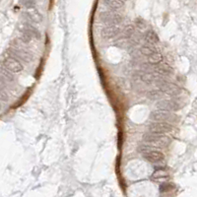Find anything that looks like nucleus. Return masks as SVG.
<instances>
[{"mask_svg":"<svg viewBox=\"0 0 197 197\" xmlns=\"http://www.w3.org/2000/svg\"><path fill=\"white\" fill-rule=\"evenodd\" d=\"M139 151L143 154L144 158L147 161L151 163H160L162 162L165 158V155L161 151L156 149V147H153L150 145H142L139 147Z\"/></svg>","mask_w":197,"mask_h":197,"instance_id":"f257e3e1","label":"nucleus"},{"mask_svg":"<svg viewBox=\"0 0 197 197\" xmlns=\"http://www.w3.org/2000/svg\"><path fill=\"white\" fill-rule=\"evenodd\" d=\"M144 141L147 144L153 147L159 146V147H166L171 143V139L165 134H155V133H147L144 135Z\"/></svg>","mask_w":197,"mask_h":197,"instance_id":"f03ea898","label":"nucleus"},{"mask_svg":"<svg viewBox=\"0 0 197 197\" xmlns=\"http://www.w3.org/2000/svg\"><path fill=\"white\" fill-rule=\"evenodd\" d=\"M151 119L156 120V122H165V123H172L178 120V116L171 113V111L166 110H155L151 113Z\"/></svg>","mask_w":197,"mask_h":197,"instance_id":"7ed1b4c3","label":"nucleus"},{"mask_svg":"<svg viewBox=\"0 0 197 197\" xmlns=\"http://www.w3.org/2000/svg\"><path fill=\"white\" fill-rule=\"evenodd\" d=\"M149 131L155 134H165L172 131V126L165 122H153L148 126Z\"/></svg>","mask_w":197,"mask_h":197,"instance_id":"20e7f679","label":"nucleus"},{"mask_svg":"<svg viewBox=\"0 0 197 197\" xmlns=\"http://www.w3.org/2000/svg\"><path fill=\"white\" fill-rule=\"evenodd\" d=\"M3 64H4L5 68L7 69L8 71H10V72L20 73L23 70L22 64L20 63L17 59L13 58V57H7V58H5Z\"/></svg>","mask_w":197,"mask_h":197,"instance_id":"39448f33","label":"nucleus"},{"mask_svg":"<svg viewBox=\"0 0 197 197\" xmlns=\"http://www.w3.org/2000/svg\"><path fill=\"white\" fill-rule=\"evenodd\" d=\"M157 107L160 108L161 110H166V111H172L175 110H178V106L176 104L175 101H168V100H164V101H161L157 103Z\"/></svg>","mask_w":197,"mask_h":197,"instance_id":"423d86ee","label":"nucleus"},{"mask_svg":"<svg viewBox=\"0 0 197 197\" xmlns=\"http://www.w3.org/2000/svg\"><path fill=\"white\" fill-rule=\"evenodd\" d=\"M101 19L103 20L104 22L106 23H110V24H119L121 22V16L119 14H116V13H113V12H106L103 13L101 15Z\"/></svg>","mask_w":197,"mask_h":197,"instance_id":"0eeeda50","label":"nucleus"},{"mask_svg":"<svg viewBox=\"0 0 197 197\" xmlns=\"http://www.w3.org/2000/svg\"><path fill=\"white\" fill-rule=\"evenodd\" d=\"M140 78L143 82L147 83V84H151L153 82H155V81L161 79V76L156 75L155 73H152V72H145V73L141 74Z\"/></svg>","mask_w":197,"mask_h":197,"instance_id":"6e6552de","label":"nucleus"},{"mask_svg":"<svg viewBox=\"0 0 197 197\" xmlns=\"http://www.w3.org/2000/svg\"><path fill=\"white\" fill-rule=\"evenodd\" d=\"M118 33V29L116 27L114 26H110V27H107L104 28L103 31H101V36L106 39H110V38H113L114 37L116 34Z\"/></svg>","mask_w":197,"mask_h":197,"instance_id":"1a4fd4ad","label":"nucleus"},{"mask_svg":"<svg viewBox=\"0 0 197 197\" xmlns=\"http://www.w3.org/2000/svg\"><path fill=\"white\" fill-rule=\"evenodd\" d=\"M145 40L146 42L151 43V45H154V43H158V36L156 35V33H154L153 31H149V32L145 35Z\"/></svg>","mask_w":197,"mask_h":197,"instance_id":"9d476101","label":"nucleus"},{"mask_svg":"<svg viewBox=\"0 0 197 197\" xmlns=\"http://www.w3.org/2000/svg\"><path fill=\"white\" fill-rule=\"evenodd\" d=\"M163 60V56L160 52H155L154 54H152L151 56L148 57V63L150 64H158Z\"/></svg>","mask_w":197,"mask_h":197,"instance_id":"9b49d317","label":"nucleus"},{"mask_svg":"<svg viewBox=\"0 0 197 197\" xmlns=\"http://www.w3.org/2000/svg\"><path fill=\"white\" fill-rule=\"evenodd\" d=\"M165 96V93L161 90H153L148 93V97L152 99V100H158V99H162Z\"/></svg>","mask_w":197,"mask_h":197,"instance_id":"f8f14e48","label":"nucleus"},{"mask_svg":"<svg viewBox=\"0 0 197 197\" xmlns=\"http://www.w3.org/2000/svg\"><path fill=\"white\" fill-rule=\"evenodd\" d=\"M141 52L144 54V55H146L147 57L151 56L152 54H154L155 52H157V50H156L154 47L151 46H143L141 47Z\"/></svg>","mask_w":197,"mask_h":197,"instance_id":"ddd939ff","label":"nucleus"},{"mask_svg":"<svg viewBox=\"0 0 197 197\" xmlns=\"http://www.w3.org/2000/svg\"><path fill=\"white\" fill-rule=\"evenodd\" d=\"M104 3L108 7L110 6V8L113 9H118L123 6V1H119V0H110V1H106Z\"/></svg>","mask_w":197,"mask_h":197,"instance_id":"4468645a","label":"nucleus"},{"mask_svg":"<svg viewBox=\"0 0 197 197\" xmlns=\"http://www.w3.org/2000/svg\"><path fill=\"white\" fill-rule=\"evenodd\" d=\"M165 178H168V174L165 171H162V169H158V171H156L154 174H153V178L161 179Z\"/></svg>","mask_w":197,"mask_h":197,"instance_id":"2eb2a0df","label":"nucleus"},{"mask_svg":"<svg viewBox=\"0 0 197 197\" xmlns=\"http://www.w3.org/2000/svg\"><path fill=\"white\" fill-rule=\"evenodd\" d=\"M29 17L30 19L32 20L34 22H40L42 21V16H40V13H38L37 11H33V12H30L29 13Z\"/></svg>","mask_w":197,"mask_h":197,"instance_id":"dca6fc26","label":"nucleus"},{"mask_svg":"<svg viewBox=\"0 0 197 197\" xmlns=\"http://www.w3.org/2000/svg\"><path fill=\"white\" fill-rule=\"evenodd\" d=\"M1 76L3 78V80H5V81H13V76L8 72L7 70H2Z\"/></svg>","mask_w":197,"mask_h":197,"instance_id":"f3484780","label":"nucleus"},{"mask_svg":"<svg viewBox=\"0 0 197 197\" xmlns=\"http://www.w3.org/2000/svg\"><path fill=\"white\" fill-rule=\"evenodd\" d=\"M174 186H172L171 183H164V184H162L160 186V190H161L162 192L164 191H169V190H171Z\"/></svg>","mask_w":197,"mask_h":197,"instance_id":"a211bd4d","label":"nucleus"}]
</instances>
